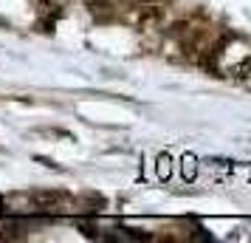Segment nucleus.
<instances>
[{"label":"nucleus","instance_id":"obj_1","mask_svg":"<svg viewBox=\"0 0 251 243\" xmlns=\"http://www.w3.org/2000/svg\"><path fill=\"white\" fill-rule=\"evenodd\" d=\"M181 173L186 181H195V175H198V159H195L192 153H186L181 159Z\"/></svg>","mask_w":251,"mask_h":243},{"label":"nucleus","instance_id":"obj_2","mask_svg":"<svg viewBox=\"0 0 251 243\" xmlns=\"http://www.w3.org/2000/svg\"><path fill=\"white\" fill-rule=\"evenodd\" d=\"M170 173H172V159L164 153V156H158V175L161 178H170Z\"/></svg>","mask_w":251,"mask_h":243}]
</instances>
